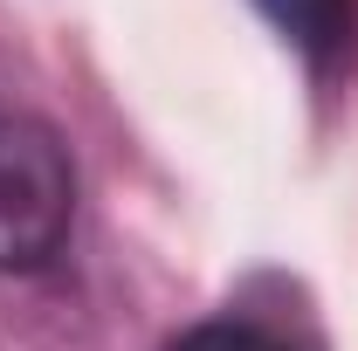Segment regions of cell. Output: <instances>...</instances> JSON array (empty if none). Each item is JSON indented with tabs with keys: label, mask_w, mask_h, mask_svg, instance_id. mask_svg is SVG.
<instances>
[{
	"label": "cell",
	"mask_w": 358,
	"mask_h": 351,
	"mask_svg": "<svg viewBox=\"0 0 358 351\" xmlns=\"http://www.w3.org/2000/svg\"><path fill=\"white\" fill-rule=\"evenodd\" d=\"M69 214H76V173L62 138L0 110V268H42L55 248L69 241Z\"/></svg>",
	"instance_id": "cell-1"
},
{
	"label": "cell",
	"mask_w": 358,
	"mask_h": 351,
	"mask_svg": "<svg viewBox=\"0 0 358 351\" xmlns=\"http://www.w3.org/2000/svg\"><path fill=\"white\" fill-rule=\"evenodd\" d=\"M255 7H262L310 62H331L338 48L352 42V0H255Z\"/></svg>",
	"instance_id": "cell-2"
},
{
	"label": "cell",
	"mask_w": 358,
	"mask_h": 351,
	"mask_svg": "<svg viewBox=\"0 0 358 351\" xmlns=\"http://www.w3.org/2000/svg\"><path fill=\"white\" fill-rule=\"evenodd\" d=\"M173 351H296V345L275 338L268 324H248V317H214V324H193Z\"/></svg>",
	"instance_id": "cell-3"
}]
</instances>
